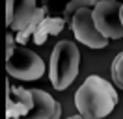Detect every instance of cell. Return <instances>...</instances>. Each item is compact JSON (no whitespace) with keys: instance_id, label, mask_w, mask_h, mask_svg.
Here are the masks:
<instances>
[{"instance_id":"1","label":"cell","mask_w":123,"mask_h":119,"mask_svg":"<svg viewBox=\"0 0 123 119\" xmlns=\"http://www.w3.org/2000/svg\"><path fill=\"white\" fill-rule=\"evenodd\" d=\"M117 104V91L103 76L92 74L75 93V106L80 115L88 119H103Z\"/></svg>"},{"instance_id":"2","label":"cell","mask_w":123,"mask_h":119,"mask_svg":"<svg viewBox=\"0 0 123 119\" xmlns=\"http://www.w3.org/2000/svg\"><path fill=\"white\" fill-rule=\"evenodd\" d=\"M78 69H80V50L77 43L69 39L58 41L52 48L49 65V78L52 82V88L58 91L67 89L78 76Z\"/></svg>"},{"instance_id":"3","label":"cell","mask_w":123,"mask_h":119,"mask_svg":"<svg viewBox=\"0 0 123 119\" xmlns=\"http://www.w3.org/2000/svg\"><path fill=\"white\" fill-rule=\"evenodd\" d=\"M6 71L19 80H37L45 74V63L39 54L26 47H17L13 54L6 58Z\"/></svg>"},{"instance_id":"4","label":"cell","mask_w":123,"mask_h":119,"mask_svg":"<svg viewBox=\"0 0 123 119\" xmlns=\"http://www.w3.org/2000/svg\"><path fill=\"white\" fill-rule=\"evenodd\" d=\"M71 30L77 37L78 43L86 45L90 48H105L108 45V37H105L97 30V24L93 21V9L92 7H82L71 17Z\"/></svg>"},{"instance_id":"5","label":"cell","mask_w":123,"mask_h":119,"mask_svg":"<svg viewBox=\"0 0 123 119\" xmlns=\"http://www.w3.org/2000/svg\"><path fill=\"white\" fill-rule=\"evenodd\" d=\"M121 4L117 0H99L93 7V21L97 30L108 39H121L123 37V24L119 17Z\"/></svg>"},{"instance_id":"6","label":"cell","mask_w":123,"mask_h":119,"mask_svg":"<svg viewBox=\"0 0 123 119\" xmlns=\"http://www.w3.org/2000/svg\"><path fill=\"white\" fill-rule=\"evenodd\" d=\"M34 108V95L30 89L9 86L6 93V117L8 119H19L24 117Z\"/></svg>"},{"instance_id":"7","label":"cell","mask_w":123,"mask_h":119,"mask_svg":"<svg viewBox=\"0 0 123 119\" xmlns=\"http://www.w3.org/2000/svg\"><path fill=\"white\" fill-rule=\"evenodd\" d=\"M34 95V108L24 117L19 119H60L62 106L58 101H54L52 95H49L43 89H30Z\"/></svg>"},{"instance_id":"8","label":"cell","mask_w":123,"mask_h":119,"mask_svg":"<svg viewBox=\"0 0 123 119\" xmlns=\"http://www.w3.org/2000/svg\"><path fill=\"white\" fill-rule=\"evenodd\" d=\"M36 9H37L36 0H15V15H13V22L9 28L13 32H21L30 22Z\"/></svg>"},{"instance_id":"9","label":"cell","mask_w":123,"mask_h":119,"mask_svg":"<svg viewBox=\"0 0 123 119\" xmlns=\"http://www.w3.org/2000/svg\"><path fill=\"white\" fill-rule=\"evenodd\" d=\"M65 26V21L63 19H58V17H45L43 21L39 22L37 30L34 32V43L36 45H43L47 41L49 36H58Z\"/></svg>"},{"instance_id":"10","label":"cell","mask_w":123,"mask_h":119,"mask_svg":"<svg viewBox=\"0 0 123 119\" xmlns=\"http://www.w3.org/2000/svg\"><path fill=\"white\" fill-rule=\"evenodd\" d=\"M45 15H47V6L37 7V9H36V13H34V17L30 19V22H28L21 32H17V36H15V41H17V43H19V45H26V43H28V39L34 36V32L37 30L39 22L45 19Z\"/></svg>"},{"instance_id":"11","label":"cell","mask_w":123,"mask_h":119,"mask_svg":"<svg viewBox=\"0 0 123 119\" xmlns=\"http://www.w3.org/2000/svg\"><path fill=\"white\" fill-rule=\"evenodd\" d=\"M97 2L99 0H69V4L63 9V21H71V17L77 13L78 9H82V7H92L93 9L97 6Z\"/></svg>"},{"instance_id":"12","label":"cell","mask_w":123,"mask_h":119,"mask_svg":"<svg viewBox=\"0 0 123 119\" xmlns=\"http://www.w3.org/2000/svg\"><path fill=\"white\" fill-rule=\"evenodd\" d=\"M112 80L119 89H123V52H119L112 61Z\"/></svg>"},{"instance_id":"13","label":"cell","mask_w":123,"mask_h":119,"mask_svg":"<svg viewBox=\"0 0 123 119\" xmlns=\"http://www.w3.org/2000/svg\"><path fill=\"white\" fill-rule=\"evenodd\" d=\"M13 15H15V0H6V24L11 26L13 22Z\"/></svg>"},{"instance_id":"14","label":"cell","mask_w":123,"mask_h":119,"mask_svg":"<svg viewBox=\"0 0 123 119\" xmlns=\"http://www.w3.org/2000/svg\"><path fill=\"white\" fill-rule=\"evenodd\" d=\"M6 43H8V50H6V58H8V56H11V54H13V50H15L17 47H15V39H13V36H11V34H8V36H6Z\"/></svg>"},{"instance_id":"15","label":"cell","mask_w":123,"mask_h":119,"mask_svg":"<svg viewBox=\"0 0 123 119\" xmlns=\"http://www.w3.org/2000/svg\"><path fill=\"white\" fill-rule=\"evenodd\" d=\"M67 119H88V117H84V115H80V113H77V115H71V117H67Z\"/></svg>"},{"instance_id":"16","label":"cell","mask_w":123,"mask_h":119,"mask_svg":"<svg viewBox=\"0 0 123 119\" xmlns=\"http://www.w3.org/2000/svg\"><path fill=\"white\" fill-rule=\"evenodd\" d=\"M119 17H121V24H123V4H121V7H119Z\"/></svg>"}]
</instances>
